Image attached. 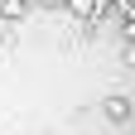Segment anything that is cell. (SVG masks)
I'll use <instances>...</instances> for the list:
<instances>
[{
	"label": "cell",
	"mask_w": 135,
	"mask_h": 135,
	"mask_svg": "<svg viewBox=\"0 0 135 135\" xmlns=\"http://www.w3.org/2000/svg\"><path fill=\"white\" fill-rule=\"evenodd\" d=\"M39 5H68V0H39Z\"/></svg>",
	"instance_id": "277c9868"
},
{
	"label": "cell",
	"mask_w": 135,
	"mask_h": 135,
	"mask_svg": "<svg viewBox=\"0 0 135 135\" xmlns=\"http://www.w3.org/2000/svg\"><path fill=\"white\" fill-rule=\"evenodd\" d=\"M106 116L121 121V116H126V97H106Z\"/></svg>",
	"instance_id": "3957f363"
},
{
	"label": "cell",
	"mask_w": 135,
	"mask_h": 135,
	"mask_svg": "<svg viewBox=\"0 0 135 135\" xmlns=\"http://www.w3.org/2000/svg\"><path fill=\"white\" fill-rule=\"evenodd\" d=\"M24 10H29V0H0V24L24 20Z\"/></svg>",
	"instance_id": "7a4b0ae2"
},
{
	"label": "cell",
	"mask_w": 135,
	"mask_h": 135,
	"mask_svg": "<svg viewBox=\"0 0 135 135\" xmlns=\"http://www.w3.org/2000/svg\"><path fill=\"white\" fill-rule=\"evenodd\" d=\"M68 10H73L77 20H97V15L106 10V0H68Z\"/></svg>",
	"instance_id": "6da1fadb"
}]
</instances>
